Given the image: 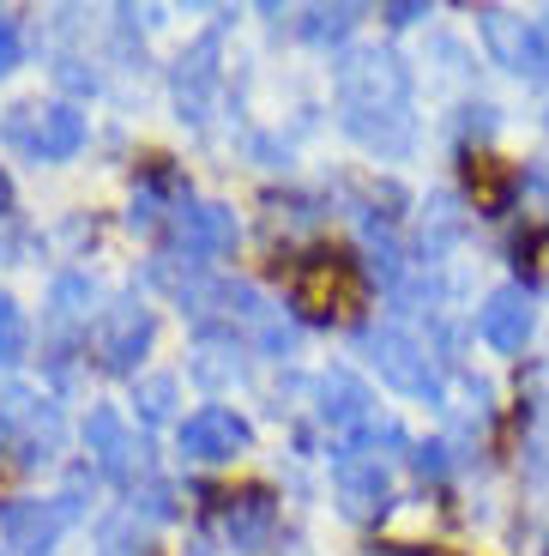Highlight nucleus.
Wrapping results in <instances>:
<instances>
[{
  "label": "nucleus",
  "mask_w": 549,
  "mask_h": 556,
  "mask_svg": "<svg viewBox=\"0 0 549 556\" xmlns=\"http://www.w3.org/2000/svg\"><path fill=\"white\" fill-rule=\"evenodd\" d=\"M357 18H362V7H315V13L303 18V37L308 42H339V37L357 30Z\"/></svg>",
  "instance_id": "obj_18"
},
{
  "label": "nucleus",
  "mask_w": 549,
  "mask_h": 556,
  "mask_svg": "<svg viewBox=\"0 0 549 556\" xmlns=\"http://www.w3.org/2000/svg\"><path fill=\"white\" fill-rule=\"evenodd\" d=\"M18 55H25V37H18V25L13 18H0V79L18 67Z\"/></svg>",
  "instance_id": "obj_20"
},
{
  "label": "nucleus",
  "mask_w": 549,
  "mask_h": 556,
  "mask_svg": "<svg viewBox=\"0 0 549 556\" xmlns=\"http://www.w3.org/2000/svg\"><path fill=\"white\" fill-rule=\"evenodd\" d=\"M85 447H91L97 472L115 478V484H133L145 472V447L133 442V430H127V417L115 405H91V417H85Z\"/></svg>",
  "instance_id": "obj_10"
},
{
  "label": "nucleus",
  "mask_w": 549,
  "mask_h": 556,
  "mask_svg": "<svg viewBox=\"0 0 549 556\" xmlns=\"http://www.w3.org/2000/svg\"><path fill=\"white\" fill-rule=\"evenodd\" d=\"M242 242V224H235L230 206H181L176 212V249L193 254V261H218Z\"/></svg>",
  "instance_id": "obj_12"
},
{
  "label": "nucleus",
  "mask_w": 549,
  "mask_h": 556,
  "mask_svg": "<svg viewBox=\"0 0 549 556\" xmlns=\"http://www.w3.org/2000/svg\"><path fill=\"white\" fill-rule=\"evenodd\" d=\"M332 496L350 520H381L386 502H393V472H386L381 454H357V447H344L339 466H332Z\"/></svg>",
  "instance_id": "obj_7"
},
{
  "label": "nucleus",
  "mask_w": 549,
  "mask_h": 556,
  "mask_svg": "<svg viewBox=\"0 0 549 556\" xmlns=\"http://www.w3.org/2000/svg\"><path fill=\"white\" fill-rule=\"evenodd\" d=\"M525 25H532V18H525V13H508V7H483V13H477V30H483V42H489V55L501 61L508 73H513V61H520Z\"/></svg>",
  "instance_id": "obj_15"
},
{
  "label": "nucleus",
  "mask_w": 549,
  "mask_h": 556,
  "mask_svg": "<svg viewBox=\"0 0 549 556\" xmlns=\"http://www.w3.org/2000/svg\"><path fill=\"white\" fill-rule=\"evenodd\" d=\"M247 442H254V430L230 405H200L193 417H181V430H176V447L193 466H224V459L247 454Z\"/></svg>",
  "instance_id": "obj_6"
},
{
  "label": "nucleus",
  "mask_w": 549,
  "mask_h": 556,
  "mask_svg": "<svg viewBox=\"0 0 549 556\" xmlns=\"http://www.w3.org/2000/svg\"><path fill=\"white\" fill-rule=\"evenodd\" d=\"M0 134L37 164H67L85 146V115L73 103H18V110H7Z\"/></svg>",
  "instance_id": "obj_3"
},
{
  "label": "nucleus",
  "mask_w": 549,
  "mask_h": 556,
  "mask_svg": "<svg viewBox=\"0 0 549 556\" xmlns=\"http://www.w3.org/2000/svg\"><path fill=\"white\" fill-rule=\"evenodd\" d=\"M417 18H429V7H386V25H417Z\"/></svg>",
  "instance_id": "obj_21"
},
{
  "label": "nucleus",
  "mask_w": 549,
  "mask_h": 556,
  "mask_svg": "<svg viewBox=\"0 0 549 556\" xmlns=\"http://www.w3.org/2000/svg\"><path fill=\"white\" fill-rule=\"evenodd\" d=\"M91 303H97L91 278H85V273H61L55 291H49V320H55V327H79V320H91Z\"/></svg>",
  "instance_id": "obj_16"
},
{
  "label": "nucleus",
  "mask_w": 549,
  "mask_h": 556,
  "mask_svg": "<svg viewBox=\"0 0 549 556\" xmlns=\"http://www.w3.org/2000/svg\"><path fill=\"white\" fill-rule=\"evenodd\" d=\"M152 333H157L152 308L139 303V296H115V303L97 315V363H103L110 376H139V357L152 351Z\"/></svg>",
  "instance_id": "obj_5"
},
{
  "label": "nucleus",
  "mask_w": 549,
  "mask_h": 556,
  "mask_svg": "<svg viewBox=\"0 0 549 556\" xmlns=\"http://www.w3.org/2000/svg\"><path fill=\"white\" fill-rule=\"evenodd\" d=\"M315 400H320V424H327L332 435H344V447H357L362 435L381 424V417H374V393L362 388L350 369H327V376L315 381Z\"/></svg>",
  "instance_id": "obj_8"
},
{
  "label": "nucleus",
  "mask_w": 549,
  "mask_h": 556,
  "mask_svg": "<svg viewBox=\"0 0 549 556\" xmlns=\"http://www.w3.org/2000/svg\"><path fill=\"white\" fill-rule=\"evenodd\" d=\"M176 400H181V381L176 376L133 381V405H139V417H145V424H169V417H176Z\"/></svg>",
  "instance_id": "obj_17"
},
{
  "label": "nucleus",
  "mask_w": 549,
  "mask_h": 556,
  "mask_svg": "<svg viewBox=\"0 0 549 556\" xmlns=\"http://www.w3.org/2000/svg\"><path fill=\"white\" fill-rule=\"evenodd\" d=\"M532 333H537L532 291H525V285H495L477 308V339L489 351H501V357H513V351L532 345Z\"/></svg>",
  "instance_id": "obj_9"
},
{
  "label": "nucleus",
  "mask_w": 549,
  "mask_h": 556,
  "mask_svg": "<svg viewBox=\"0 0 549 556\" xmlns=\"http://www.w3.org/2000/svg\"><path fill=\"white\" fill-rule=\"evenodd\" d=\"M25 351H30V320L13 296L0 291V363H18Z\"/></svg>",
  "instance_id": "obj_19"
},
{
  "label": "nucleus",
  "mask_w": 549,
  "mask_h": 556,
  "mask_svg": "<svg viewBox=\"0 0 549 556\" xmlns=\"http://www.w3.org/2000/svg\"><path fill=\"white\" fill-rule=\"evenodd\" d=\"M212 91H218V30H206V37L176 61V110H181V122H206Z\"/></svg>",
  "instance_id": "obj_13"
},
{
  "label": "nucleus",
  "mask_w": 549,
  "mask_h": 556,
  "mask_svg": "<svg viewBox=\"0 0 549 556\" xmlns=\"http://www.w3.org/2000/svg\"><path fill=\"white\" fill-rule=\"evenodd\" d=\"M85 508H79V490H67V496H18V502H7L0 508V539H7V551H18V556H49L55 551V539L79 520Z\"/></svg>",
  "instance_id": "obj_4"
},
{
  "label": "nucleus",
  "mask_w": 549,
  "mask_h": 556,
  "mask_svg": "<svg viewBox=\"0 0 549 556\" xmlns=\"http://www.w3.org/2000/svg\"><path fill=\"white\" fill-rule=\"evenodd\" d=\"M344 134L369 146L374 157H411L417 115H411V67L393 49H350L332 67Z\"/></svg>",
  "instance_id": "obj_1"
},
{
  "label": "nucleus",
  "mask_w": 549,
  "mask_h": 556,
  "mask_svg": "<svg viewBox=\"0 0 549 556\" xmlns=\"http://www.w3.org/2000/svg\"><path fill=\"white\" fill-rule=\"evenodd\" d=\"M362 357L374 363V376H381L393 393L441 405V369H435V351H429L417 333H405V327H393V320H374V327H362Z\"/></svg>",
  "instance_id": "obj_2"
},
{
  "label": "nucleus",
  "mask_w": 549,
  "mask_h": 556,
  "mask_svg": "<svg viewBox=\"0 0 549 556\" xmlns=\"http://www.w3.org/2000/svg\"><path fill=\"white\" fill-rule=\"evenodd\" d=\"M278 527V502L266 496V490H242V496H230V508H224V532H230L235 551H260L266 539H272Z\"/></svg>",
  "instance_id": "obj_14"
},
{
  "label": "nucleus",
  "mask_w": 549,
  "mask_h": 556,
  "mask_svg": "<svg viewBox=\"0 0 549 556\" xmlns=\"http://www.w3.org/2000/svg\"><path fill=\"white\" fill-rule=\"evenodd\" d=\"M0 442L7 447H25V459H37L42 447H55L61 442V417L49 400H37L30 388H7L0 393Z\"/></svg>",
  "instance_id": "obj_11"
}]
</instances>
